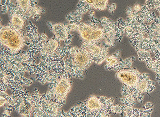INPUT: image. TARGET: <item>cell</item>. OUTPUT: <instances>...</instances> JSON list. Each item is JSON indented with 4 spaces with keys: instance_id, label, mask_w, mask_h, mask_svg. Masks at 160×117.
I'll use <instances>...</instances> for the list:
<instances>
[{
    "instance_id": "cell-1",
    "label": "cell",
    "mask_w": 160,
    "mask_h": 117,
    "mask_svg": "<svg viewBox=\"0 0 160 117\" xmlns=\"http://www.w3.org/2000/svg\"><path fill=\"white\" fill-rule=\"evenodd\" d=\"M58 53L62 56L64 68L72 78L83 79L84 73L94 63L92 58L81 48L65 45L61 47Z\"/></svg>"
},
{
    "instance_id": "cell-2",
    "label": "cell",
    "mask_w": 160,
    "mask_h": 117,
    "mask_svg": "<svg viewBox=\"0 0 160 117\" xmlns=\"http://www.w3.org/2000/svg\"><path fill=\"white\" fill-rule=\"evenodd\" d=\"M114 102L113 98L93 95L65 112L64 117H109Z\"/></svg>"
},
{
    "instance_id": "cell-3",
    "label": "cell",
    "mask_w": 160,
    "mask_h": 117,
    "mask_svg": "<svg viewBox=\"0 0 160 117\" xmlns=\"http://www.w3.org/2000/svg\"><path fill=\"white\" fill-rule=\"evenodd\" d=\"M34 55L27 50L22 53L11 54L3 48H1V70L12 75L24 77L28 72L25 64Z\"/></svg>"
},
{
    "instance_id": "cell-4",
    "label": "cell",
    "mask_w": 160,
    "mask_h": 117,
    "mask_svg": "<svg viewBox=\"0 0 160 117\" xmlns=\"http://www.w3.org/2000/svg\"><path fill=\"white\" fill-rule=\"evenodd\" d=\"M72 77L65 70L62 75L49 84L48 91L43 94L44 97L55 102L62 108L65 105L68 94L72 88Z\"/></svg>"
},
{
    "instance_id": "cell-5",
    "label": "cell",
    "mask_w": 160,
    "mask_h": 117,
    "mask_svg": "<svg viewBox=\"0 0 160 117\" xmlns=\"http://www.w3.org/2000/svg\"><path fill=\"white\" fill-rule=\"evenodd\" d=\"M99 24L100 20L96 18L88 23L74 20L68 23L71 31L77 32L83 41L93 43H100L104 40V29L99 26Z\"/></svg>"
},
{
    "instance_id": "cell-6",
    "label": "cell",
    "mask_w": 160,
    "mask_h": 117,
    "mask_svg": "<svg viewBox=\"0 0 160 117\" xmlns=\"http://www.w3.org/2000/svg\"><path fill=\"white\" fill-rule=\"evenodd\" d=\"M0 41L1 48H3L11 54L19 53L27 44L24 32L16 29L9 24L1 25Z\"/></svg>"
},
{
    "instance_id": "cell-7",
    "label": "cell",
    "mask_w": 160,
    "mask_h": 117,
    "mask_svg": "<svg viewBox=\"0 0 160 117\" xmlns=\"http://www.w3.org/2000/svg\"><path fill=\"white\" fill-rule=\"evenodd\" d=\"M140 74L135 68L124 69L116 71V77L123 84L121 88L123 96L132 95L136 98L135 89Z\"/></svg>"
},
{
    "instance_id": "cell-8",
    "label": "cell",
    "mask_w": 160,
    "mask_h": 117,
    "mask_svg": "<svg viewBox=\"0 0 160 117\" xmlns=\"http://www.w3.org/2000/svg\"><path fill=\"white\" fill-rule=\"evenodd\" d=\"M26 18L38 21L46 10L38 5V0H10Z\"/></svg>"
},
{
    "instance_id": "cell-9",
    "label": "cell",
    "mask_w": 160,
    "mask_h": 117,
    "mask_svg": "<svg viewBox=\"0 0 160 117\" xmlns=\"http://www.w3.org/2000/svg\"><path fill=\"white\" fill-rule=\"evenodd\" d=\"M81 48L92 58L93 62L98 65L104 62L108 55L109 48L101 43L82 42Z\"/></svg>"
},
{
    "instance_id": "cell-10",
    "label": "cell",
    "mask_w": 160,
    "mask_h": 117,
    "mask_svg": "<svg viewBox=\"0 0 160 117\" xmlns=\"http://www.w3.org/2000/svg\"><path fill=\"white\" fill-rule=\"evenodd\" d=\"M108 0H79L77 9L74 12L82 17L88 13H95V10H105L108 8Z\"/></svg>"
},
{
    "instance_id": "cell-11",
    "label": "cell",
    "mask_w": 160,
    "mask_h": 117,
    "mask_svg": "<svg viewBox=\"0 0 160 117\" xmlns=\"http://www.w3.org/2000/svg\"><path fill=\"white\" fill-rule=\"evenodd\" d=\"M156 88V86L149 75L146 73L140 74L135 89V96L139 103L144 102V94H149Z\"/></svg>"
},
{
    "instance_id": "cell-12",
    "label": "cell",
    "mask_w": 160,
    "mask_h": 117,
    "mask_svg": "<svg viewBox=\"0 0 160 117\" xmlns=\"http://www.w3.org/2000/svg\"><path fill=\"white\" fill-rule=\"evenodd\" d=\"M47 25L57 40L64 42L65 45L69 46L71 44L73 35L71 34L68 24L61 23H53L48 22Z\"/></svg>"
},
{
    "instance_id": "cell-13",
    "label": "cell",
    "mask_w": 160,
    "mask_h": 117,
    "mask_svg": "<svg viewBox=\"0 0 160 117\" xmlns=\"http://www.w3.org/2000/svg\"><path fill=\"white\" fill-rule=\"evenodd\" d=\"M1 82L13 90L22 87L23 86H31L33 84V80L25 77H16L1 70Z\"/></svg>"
},
{
    "instance_id": "cell-14",
    "label": "cell",
    "mask_w": 160,
    "mask_h": 117,
    "mask_svg": "<svg viewBox=\"0 0 160 117\" xmlns=\"http://www.w3.org/2000/svg\"><path fill=\"white\" fill-rule=\"evenodd\" d=\"M100 24L104 31V44L109 48L114 46L117 40V33L115 23L107 17H104L100 19Z\"/></svg>"
},
{
    "instance_id": "cell-15",
    "label": "cell",
    "mask_w": 160,
    "mask_h": 117,
    "mask_svg": "<svg viewBox=\"0 0 160 117\" xmlns=\"http://www.w3.org/2000/svg\"><path fill=\"white\" fill-rule=\"evenodd\" d=\"M136 49L139 59L145 63L147 67L155 73L156 80L160 85V59L152 58L148 51L142 48H136Z\"/></svg>"
},
{
    "instance_id": "cell-16",
    "label": "cell",
    "mask_w": 160,
    "mask_h": 117,
    "mask_svg": "<svg viewBox=\"0 0 160 117\" xmlns=\"http://www.w3.org/2000/svg\"><path fill=\"white\" fill-rule=\"evenodd\" d=\"M6 2L9 7V24L16 29L20 31L24 32L23 28L28 19L26 18L23 15L18 11L15 5L10 0H6Z\"/></svg>"
},
{
    "instance_id": "cell-17",
    "label": "cell",
    "mask_w": 160,
    "mask_h": 117,
    "mask_svg": "<svg viewBox=\"0 0 160 117\" xmlns=\"http://www.w3.org/2000/svg\"><path fill=\"white\" fill-rule=\"evenodd\" d=\"M122 59L120 57V51H117L113 55L108 56L106 59L105 69L108 71L114 70L115 68L118 66Z\"/></svg>"
},
{
    "instance_id": "cell-18",
    "label": "cell",
    "mask_w": 160,
    "mask_h": 117,
    "mask_svg": "<svg viewBox=\"0 0 160 117\" xmlns=\"http://www.w3.org/2000/svg\"><path fill=\"white\" fill-rule=\"evenodd\" d=\"M135 59V58L133 57H129L124 60L122 59L120 64H118V66L115 68L113 71H117L121 69L131 68L133 62H134Z\"/></svg>"
},
{
    "instance_id": "cell-19",
    "label": "cell",
    "mask_w": 160,
    "mask_h": 117,
    "mask_svg": "<svg viewBox=\"0 0 160 117\" xmlns=\"http://www.w3.org/2000/svg\"><path fill=\"white\" fill-rule=\"evenodd\" d=\"M120 101L124 106H133L135 105L137 99L132 95H128L120 99Z\"/></svg>"
},
{
    "instance_id": "cell-20",
    "label": "cell",
    "mask_w": 160,
    "mask_h": 117,
    "mask_svg": "<svg viewBox=\"0 0 160 117\" xmlns=\"http://www.w3.org/2000/svg\"><path fill=\"white\" fill-rule=\"evenodd\" d=\"M123 109V106L121 105H113L111 108V111L113 114H122V111Z\"/></svg>"
},
{
    "instance_id": "cell-21",
    "label": "cell",
    "mask_w": 160,
    "mask_h": 117,
    "mask_svg": "<svg viewBox=\"0 0 160 117\" xmlns=\"http://www.w3.org/2000/svg\"><path fill=\"white\" fill-rule=\"evenodd\" d=\"M14 111L12 108L8 105L5 106V110L4 113L2 114V117H10L11 116V112Z\"/></svg>"
},
{
    "instance_id": "cell-22",
    "label": "cell",
    "mask_w": 160,
    "mask_h": 117,
    "mask_svg": "<svg viewBox=\"0 0 160 117\" xmlns=\"http://www.w3.org/2000/svg\"><path fill=\"white\" fill-rule=\"evenodd\" d=\"M0 100H1V103H0L1 107L6 106V105L7 104V99L6 97L0 96Z\"/></svg>"
},
{
    "instance_id": "cell-23",
    "label": "cell",
    "mask_w": 160,
    "mask_h": 117,
    "mask_svg": "<svg viewBox=\"0 0 160 117\" xmlns=\"http://www.w3.org/2000/svg\"><path fill=\"white\" fill-rule=\"evenodd\" d=\"M116 8H117V4L115 3L112 4L111 6H109V8H108V11L112 13H113L114 11L116 9Z\"/></svg>"
},
{
    "instance_id": "cell-24",
    "label": "cell",
    "mask_w": 160,
    "mask_h": 117,
    "mask_svg": "<svg viewBox=\"0 0 160 117\" xmlns=\"http://www.w3.org/2000/svg\"><path fill=\"white\" fill-rule=\"evenodd\" d=\"M158 12H159V13H160V8H159V9H158Z\"/></svg>"
}]
</instances>
